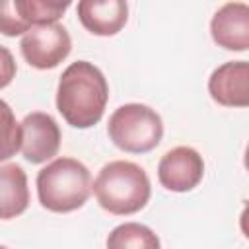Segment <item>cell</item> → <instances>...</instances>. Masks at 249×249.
<instances>
[{"label":"cell","instance_id":"obj_9","mask_svg":"<svg viewBox=\"0 0 249 249\" xmlns=\"http://www.w3.org/2000/svg\"><path fill=\"white\" fill-rule=\"evenodd\" d=\"M210 97L224 107L249 105V62L231 60L218 66L208 78Z\"/></svg>","mask_w":249,"mask_h":249},{"label":"cell","instance_id":"obj_2","mask_svg":"<svg viewBox=\"0 0 249 249\" xmlns=\"http://www.w3.org/2000/svg\"><path fill=\"white\" fill-rule=\"evenodd\" d=\"M91 191L103 210L115 216H128L148 204L152 185L148 173L138 163L115 160L99 169Z\"/></svg>","mask_w":249,"mask_h":249},{"label":"cell","instance_id":"obj_7","mask_svg":"<svg viewBox=\"0 0 249 249\" xmlns=\"http://www.w3.org/2000/svg\"><path fill=\"white\" fill-rule=\"evenodd\" d=\"M21 154L31 163H43L56 156L60 148V128L49 113H29L19 123Z\"/></svg>","mask_w":249,"mask_h":249},{"label":"cell","instance_id":"obj_3","mask_svg":"<svg viewBox=\"0 0 249 249\" xmlns=\"http://www.w3.org/2000/svg\"><path fill=\"white\" fill-rule=\"evenodd\" d=\"M91 195V173L74 158H56L37 173V196L43 208L66 214L82 208Z\"/></svg>","mask_w":249,"mask_h":249},{"label":"cell","instance_id":"obj_1","mask_svg":"<svg viewBox=\"0 0 249 249\" xmlns=\"http://www.w3.org/2000/svg\"><path fill=\"white\" fill-rule=\"evenodd\" d=\"M109 86L103 72L88 60H76L64 68L56 88V109L74 128L97 124L105 113Z\"/></svg>","mask_w":249,"mask_h":249},{"label":"cell","instance_id":"obj_11","mask_svg":"<svg viewBox=\"0 0 249 249\" xmlns=\"http://www.w3.org/2000/svg\"><path fill=\"white\" fill-rule=\"evenodd\" d=\"M29 206L27 175L18 163H0V220H12Z\"/></svg>","mask_w":249,"mask_h":249},{"label":"cell","instance_id":"obj_8","mask_svg":"<svg viewBox=\"0 0 249 249\" xmlns=\"http://www.w3.org/2000/svg\"><path fill=\"white\" fill-rule=\"evenodd\" d=\"M214 43L226 51L243 53L249 49V6L245 2H228L216 10L210 19Z\"/></svg>","mask_w":249,"mask_h":249},{"label":"cell","instance_id":"obj_10","mask_svg":"<svg viewBox=\"0 0 249 249\" xmlns=\"http://www.w3.org/2000/svg\"><path fill=\"white\" fill-rule=\"evenodd\" d=\"M80 23L93 35H117L128 19V4L124 0H82L76 6Z\"/></svg>","mask_w":249,"mask_h":249},{"label":"cell","instance_id":"obj_6","mask_svg":"<svg viewBox=\"0 0 249 249\" xmlns=\"http://www.w3.org/2000/svg\"><path fill=\"white\" fill-rule=\"evenodd\" d=\"M204 177V160L191 146H175L165 152L158 163L161 187L173 193L193 191Z\"/></svg>","mask_w":249,"mask_h":249},{"label":"cell","instance_id":"obj_12","mask_svg":"<svg viewBox=\"0 0 249 249\" xmlns=\"http://www.w3.org/2000/svg\"><path fill=\"white\" fill-rule=\"evenodd\" d=\"M107 249H161L154 230L138 222H124L111 230L105 241Z\"/></svg>","mask_w":249,"mask_h":249},{"label":"cell","instance_id":"obj_14","mask_svg":"<svg viewBox=\"0 0 249 249\" xmlns=\"http://www.w3.org/2000/svg\"><path fill=\"white\" fill-rule=\"evenodd\" d=\"M21 148V126L12 107L0 99V161L10 160Z\"/></svg>","mask_w":249,"mask_h":249},{"label":"cell","instance_id":"obj_15","mask_svg":"<svg viewBox=\"0 0 249 249\" xmlns=\"http://www.w3.org/2000/svg\"><path fill=\"white\" fill-rule=\"evenodd\" d=\"M31 27L21 19L14 0H0V33L6 37L23 35Z\"/></svg>","mask_w":249,"mask_h":249},{"label":"cell","instance_id":"obj_17","mask_svg":"<svg viewBox=\"0 0 249 249\" xmlns=\"http://www.w3.org/2000/svg\"><path fill=\"white\" fill-rule=\"evenodd\" d=\"M0 249H8V247H4V245H0Z\"/></svg>","mask_w":249,"mask_h":249},{"label":"cell","instance_id":"obj_5","mask_svg":"<svg viewBox=\"0 0 249 249\" xmlns=\"http://www.w3.org/2000/svg\"><path fill=\"white\" fill-rule=\"evenodd\" d=\"M19 51L25 62L39 70L56 68L72 51V39L64 25L47 23L35 25L23 33Z\"/></svg>","mask_w":249,"mask_h":249},{"label":"cell","instance_id":"obj_16","mask_svg":"<svg viewBox=\"0 0 249 249\" xmlns=\"http://www.w3.org/2000/svg\"><path fill=\"white\" fill-rule=\"evenodd\" d=\"M16 72H18V66L14 60V54L10 53V49L0 45V89L12 84V80L16 78Z\"/></svg>","mask_w":249,"mask_h":249},{"label":"cell","instance_id":"obj_4","mask_svg":"<svg viewBox=\"0 0 249 249\" xmlns=\"http://www.w3.org/2000/svg\"><path fill=\"white\" fill-rule=\"evenodd\" d=\"M111 142L128 154L152 152L163 136L161 117L144 103H126L113 111L107 124Z\"/></svg>","mask_w":249,"mask_h":249},{"label":"cell","instance_id":"obj_13","mask_svg":"<svg viewBox=\"0 0 249 249\" xmlns=\"http://www.w3.org/2000/svg\"><path fill=\"white\" fill-rule=\"evenodd\" d=\"M21 19L29 25H47L56 23L62 14L70 8V2H53V0H14Z\"/></svg>","mask_w":249,"mask_h":249}]
</instances>
